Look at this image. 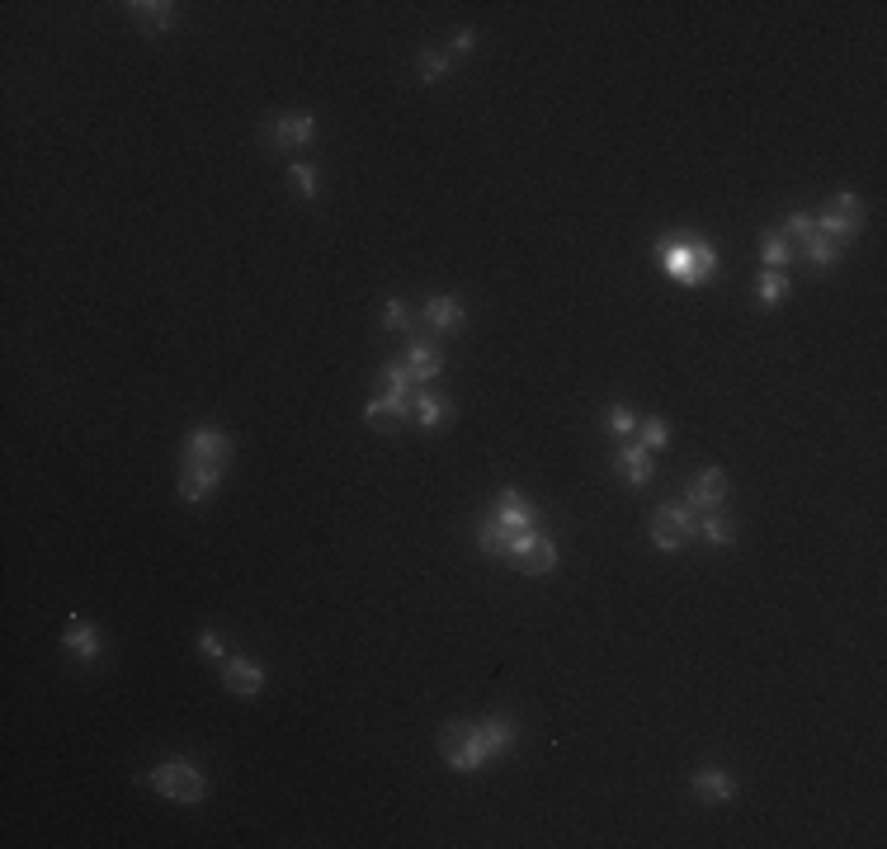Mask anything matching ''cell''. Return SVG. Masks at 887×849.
<instances>
[{"instance_id":"cell-8","label":"cell","mask_w":887,"mask_h":849,"mask_svg":"<svg viewBox=\"0 0 887 849\" xmlns=\"http://www.w3.org/2000/svg\"><path fill=\"white\" fill-rule=\"evenodd\" d=\"M317 137V118L312 114H279L269 123V147L274 151H293V147H307Z\"/></svg>"},{"instance_id":"cell-26","label":"cell","mask_w":887,"mask_h":849,"mask_svg":"<svg viewBox=\"0 0 887 849\" xmlns=\"http://www.w3.org/2000/svg\"><path fill=\"white\" fill-rule=\"evenodd\" d=\"M637 425H642V420H637V411H633V406H609V411H604V430H609V434H619V439H628V434H637Z\"/></svg>"},{"instance_id":"cell-7","label":"cell","mask_w":887,"mask_h":849,"mask_svg":"<svg viewBox=\"0 0 887 849\" xmlns=\"http://www.w3.org/2000/svg\"><path fill=\"white\" fill-rule=\"evenodd\" d=\"M491 519H496V524H501L505 533L538 529V510H534V500L524 496V491H515V486H505L501 496H496V510H491Z\"/></svg>"},{"instance_id":"cell-19","label":"cell","mask_w":887,"mask_h":849,"mask_svg":"<svg viewBox=\"0 0 887 849\" xmlns=\"http://www.w3.org/2000/svg\"><path fill=\"white\" fill-rule=\"evenodd\" d=\"M694 793H699L703 802H732L737 798V783H732V774H722V769H699L694 774Z\"/></svg>"},{"instance_id":"cell-15","label":"cell","mask_w":887,"mask_h":849,"mask_svg":"<svg viewBox=\"0 0 887 849\" xmlns=\"http://www.w3.org/2000/svg\"><path fill=\"white\" fill-rule=\"evenodd\" d=\"M128 10H133L137 29H147V34H166L170 24L180 19V5H170V0H133Z\"/></svg>"},{"instance_id":"cell-2","label":"cell","mask_w":887,"mask_h":849,"mask_svg":"<svg viewBox=\"0 0 887 849\" xmlns=\"http://www.w3.org/2000/svg\"><path fill=\"white\" fill-rule=\"evenodd\" d=\"M439 750H444V765L453 774H477L491 760L482 741H477V722H444L439 727Z\"/></svg>"},{"instance_id":"cell-24","label":"cell","mask_w":887,"mask_h":849,"mask_svg":"<svg viewBox=\"0 0 887 849\" xmlns=\"http://www.w3.org/2000/svg\"><path fill=\"white\" fill-rule=\"evenodd\" d=\"M510 538H515V533H505L491 515H486L482 529H477V543H482V552H491V557H510Z\"/></svg>"},{"instance_id":"cell-25","label":"cell","mask_w":887,"mask_h":849,"mask_svg":"<svg viewBox=\"0 0 887 849\" xmlns=\"http://www.w3.org/2000/svg\"><path fill=\"white\" fill-rule=\"evenodd\" d=\"M755 298L765 302V307L784 302V298H788V274H784V269H765V274H760V283H755Z\"/></svg>"},{"instance_id":"cell-30","label":"cell","mask_w":887,"mask_h":849,"mask_svg":"<svg viewBox=\"0 0 887 849\" xmlns=\"http://www.w3.org/2000/svg\"><path fill=\"white\" fill-rule=\"evenodd\" d=\"M288 180L298 184L302 199H317V170L307 166V161H288Z\"/></svg>"},{"instance_id":"cell-18","label":"cell","mask_w":887,"mask_h":849,"mask_svg":"<svg viewBox=\"0 0 887 849\" xmlns=\"http://www.w3.org/2000/svg\"><path fill=\"white\" fill-rule=\"evenodd\" d=\"M425 326L439 335H453L463 326V302L458 298H430L425 302Z\"/></svg>"},{"instance_id":"cell-20","label":"cell","mask_w":887,"mask_h":849,"mask_svg":"<svg viewBox=\"0 0 887 849\" xmlns=\"http://www.w3.org/2000/svg\"><path fill=\"white\" fill-rule=\"evenodd\" d=\"M718 279V250L708 241H689V283L685 288H699V283Z\"/></svg>"},{"instance_id":"cell-12","label":"cell","mask_w":887,"mask_h":849,"mask_svg":"<svg viewBox=\"0 0 887 849\" xmlns=\"http://www.w3.org/2000/svg\"><path fill=\"white\" fill-rule=\"evenodd\" d=\"M477 741H482V750L491 755V760H496V755H505V750H510V746L519 741L515 717H505V713L482 717V722H477Z\"/></svg>"},{"instance_id":"cell-31","label":"cell","mask_w":887,"mask_h":849,"mask_svg":"<svg viewBox=\"0 0 887 849\" xmlns=\"http://www.w3.org/2000/svg\"><path fill=\"white\" fill-rule=\"evenodd\" d=\"M383 326H387V331H411V312H406V302H397V298L383 302Z\"/></svg>"},{"instance_id":"cell-10","label":"cell","mask_w":887,"mask_h":849,"mask_svg":"<svg viewBox=\"0 0 887 849\" xmlns=\"http://www.w3.org/2000/svg\"><path fill=\"white\" fill-rule=\"evenodd\" d=\"M222 684L241 694V699H255L260 689H265V670L255 666V661H241V656H227L222 661Z\"/></svg>"},{"instance_id":"cell-6","label":"cell","mask_w":887,"mask_h":849,"mask_svg":"<svg viewBox=\"0 0 887 849\" xmlns=\"http://www.w3.org/2000/svg\"><path fill=\"white\" fill-rule=\"evenodd\" d=\"M812 227H817V236H831L836 246H845V241L859 236V227H864V203L854 199V194H836L826 213L812 217Z\"/></svg>"},{"instance_id":"cell-33","label":"cell","mask_w":887,"mask_h":849,"mask_svg":"<svg viewBox=\"0 0 887 849\" xmlns=\"http://www.w3.org/2000/svg\"><path fill=\"white\" fill-rule=\"evenodd\" d=\"M199 647H203V656H208L213 666H218V661H227V642H222L218 633H203V637H199Z\"/></svg>"},{"instance_id":"cell-28","label":"cell","mask_w":887,"mask_h":849,"mask_svg":"<svg viewBox=\"0 0 887 849\" xmlns=\"http://www.w3.org/2000/svg\"><path fill=\"white\" fill-rule=\"evenodd\" d=\"M760 250H765V269H788V260H793V250H788V241L779 232H765Z\"/></svg>"},{"instance_id":"cell-5","label":"cell","mask_w":887,"mask_h":849,"mask_svg":"<svg viewBox=\"0 0 887 849\" xmlns=\"http://www.w3.org/2000/svg\"><path fill=\"white\" fill-rule=\"evenodd\" d=\"M505 562H515L524 576H548L557 566V543L543 538L538 529H524L510 538V557H505Z\"/></svg>"},{"instance_id":"cell-1","label":"cell","mask_w":887,"mask_h":849,"mask_svg":"<svg viewBox=\"0 0 887 849\" xmlns=\"http://www.w3.org/2000/svg\"><path fill=\"white\" fill-rule=\"evenodd\" d=\"M227 463H232V439L222 430H199L185 434V453H180V500L199 505L213 486L227 477Z\"/></svg>"},{"instance_id":"cell-3","label":"cell","mask_w":887,"mask_h":849,"mask_svg":"<svg viewBox=\"0 0 887 849\" xmlns=\"http://www.w3.org/2000/svg\"><path fill=\"white\" fill-rule=\"evenodd\" d=\"M147 788H156L161 798L170 802H185V807H194V802H203V793H208V783H203V774L189 760H166V765H156L147 774Z\"/></svg>"},{"instance_id":"cell-4","label":"cell","mask_w":887,"mask_h":849,"mask_svg":"<svg viewBox=\"0 0 887 849\" xmlns=\"http://www.w3.org/2000/svg\"><path fill=\"white\" fill-rule=\"evenodd\" d=\"M689 538H699V515L689 510V505H656L652 510V543L661 552H675L685 548Z\"/></svg>"},{"instance_id":"cell-32","label":"cell","mask_w":887,"mask_h":849,"mask_svg":"<svg viewBox=\"0 0 887 849\" xmlns=\"http://www.w3.org/2000/svg\"><path fill=\"white\" fill-rule=\"evenodd\" d=\"M812 232H817V227H812V217H807V213H793V217H788V222H784V232H779V236H784V241H788V236H798V241H807V236H812Z\"/></svg>"},{"instance_id":"cell-34","label":"cell","mask_w":887,"mask_h":849,"mask_svg":"<svg viewBox=\"0 0 887 849\" xmlns=\"http://www.w3.org/2000/svg\"><path fill=\"white\" fill-rule=\"evenodd\" d=\"M472 43H477V29H463V34H458V38L449 43V57H468Z\"/></svg>"},{"instance_id":"cell-27","label":"cell","mask_w":887,"mask_h":849,"mask_svg":"<svg viewBox=\"0 0 887 849\" xmlns=\"http://www.w3.org/2000/svg\"><path fill=\"white\" fill-rule=\"evenodd\" d=\"M637 444H642V449H666V444H670V425L661 416H647L642 425H637Z\"/></svg>"},{"instance_id":"cell-29","label":"cell","mask_w":887,"mask_h":849,"mask_svg":"<svg viewBox=\"0 0 887 849\" xmlns=\"http://www.w3.org/2000/svg\"><path fill=\"white\" fill-rule=\"evenodd\" d=\"M453 67L449 52H435V48H420V81H439L444 71Z\"/></svg>"},{"instance_id":"cell-17","label":"cell","mask_w":887,"mask_h":849,"mask_svg":"<svg viewBox=\"0 0 887 849\" xmlns=\"http://www.w3.org/2000/svg\"><path fill=\"white\" fill-rule=\"evenodd\" d=\"M656 260L675 283H689V236H661L656 241Z\"/></svg>"},{"instance_id":"cell-16","label":"cell","mask_w":887,"mask_h":849,"mask_svg":"<svg viewBox=\"0 0 887 849\" xmlns=\"http://www.w3.org/2000/svg\"><path fill=\"white\" fill-rule=\"evenodd\" d=\"M439 350L430 340H406V373H411V383H435L439 378Z\"/></svg>"},{"instance_id":"cell-14","label":"cell","mask_w":887,"mask_h":849,"mask_svg":"<svg viewBox=\"0 0 887 849\" xmlns=\"http://www.w3.org/2000/svg\"><path fill=\"white\" fill-rule=\"evenodd\" d=\"M62 647L76 656V661H100V651H104V642H100V633L85 623L81 614L76 618H67V633H62Z\"/></svg>"},{"instance_id":"cell-21","label":"cell","mask_w":887,"mask_h":849,"mask_svg":"<svg viewBox=\"0 0 887 849\" xmlns=\"http://www.w3.org/2000/svg\"><path fill=\"white\" fill-rule=\"evenodd\" d=\"M406 416H411V397H406V392H383V397H373L369 406H364V420H369V425H378V420H402L406 425Z\"/></svg>"},{"instance_id":"cell-9","label":"cell","mask_w":887,"mask_h":849,"mask_svg":"<svg viewBox=\"0 0 887 849\" xmlns=\"http://www.w3.org/2000/svg\"><path fill=\"white\" fill-rule=\"evenodd\" d=\"M722 500H727V472H722V467H708V472H699V477L685 486L689 510H718Z\"/></svg>"},{"instance_id":"cell-11","label":"cell","mask_w":887,"mask_h":849,"mask_svg":"<svg viewBox=\"0 0 887 849\" xmlns=\"http://www.w3.org/2000/svg\"><path fill=\"white\" fill-rule=\"evenodd\" d=\"M411 416H416V425L425 434H439V430H449L453 406H449V401H439L430 387H420L416 397H411Z\"/></svg>"},{"instance_id":"cell-23","label":"cell","mask_w":887,"mask_h":849,"mask_svg":"<svg viewBox=\"0 0 887 849\" xmlns=\"http://www.w3.org/2000/svg\"><path fill=\"white\" fill-rule=\"evenodd\" d=\"M803 255H807V265H812V269H831V265L840 260V246L831 241V236H817V232H812V236L803 241Z\"/></svg>"},{"instance_id":"cell-13","label":"cell","mask_w":887,"mask_h":849,"mask_svg":"<svg viewBox=\"0 0 887 849\" xmlns=\"http://www.w3.org/2000/svg\"><path fill=\"white\" fill-rule=\"evenodd\" d=\"M614 472H619L628 486H647V482H652V472H656L652 449H642V444H623V449L614 453Z\"/></svg>"},{"instance_id":"cell-22","label":"cell","mask_w":887,"mask_h":849,"mask_svg":"<svg viewBox=\"0 0 887 849\" xmlns=\"http://www.w3.org/2000/svg\"><path fill=\"white\" fill-rule=\"evenodd\" d=\"M699 538L708 543V548H732V538H737V529H732V519H722V515H708L699 519Z\"/></svg>"}]
</instances>
